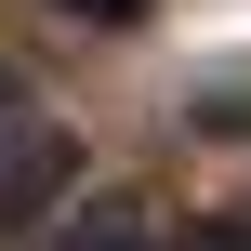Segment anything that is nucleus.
<instances>
[{"mask_svg":"<svg viewBox=\"0 0 251 251\" xmlns=\"http://www.w3.org/2000/svg\"><path fill=\"white\" fill-rule=\"evenodd\" d=\"M66 199H79V132L13 119V132H0V238H53Z\"/></svg>","mask_w":251,"mask_h":251,"instance_id":"obj_1","label":"nucleus"},{"mask_svg":"<svg viewBox=\"0 0 251 251\" xmlns=\"http://www.w3.org/2000/svg\"><path fill=\"white\" fill-rule=\"evenodd\" d=\"M40 251H172L159 238V212H132V199H106V212H66Z\"/></svg>","mask_w":251,"mask_h":251,"instance_id":"obj_2","label":"nucleus"},{"mask_svg":"<svg viewBox=\"0 0 251 251\" xmlns=\"http://www.w3.org/2000/svg\"><path fill=\"white\" fill-rule=\"evenodd\" d=\"M66 13H93V26H132V13H146V0H66Z\"/></svg>","mask_w":251,"mask_h":251,"instance_id":"obj_3","label":"nucleus"}]
</instances>
